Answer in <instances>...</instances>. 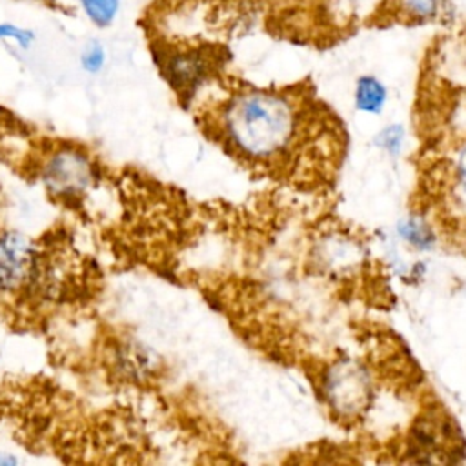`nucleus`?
<instances>
[{"instance_id": "nucleus-11", "label": "nucleus", "mask_w": 466, "mask_h": 466, "mask_svg": "<svg viewBox=\"0 0 466 466\" xmlns=\"http://www.w3.org/2000/svg\"><path fill=\"white\" fill-rule=\"evenodd\" d=\"M459 177H461V184L466 191V149L462 151V155L459 158Z\"/></svg>"}, {"instance_id": "nucleus-3", "label": "nucleus", "mask_w": 466, "mask_h": 466, "mask_svg": "<svg viewBox=\"0 0 466 466\" xmlns=\"http://www.w3.org/2000/svg\"><path fill=\"white\" fill-rule=\"evenodd\" d=\"M38 271V251L20 233H0V295H13L31 284Z\"/></svg>"}, {"instance_id": "nucleus-5", "label": "nucleus", "mask_w": 466, "mask_h": 466, "mask_svg": "<svg viewBox=\"0 0 466 466\" xmlns=\"http://www.w3.org/2000/svg\"><path fill=\"white\" fill-rule=\"evenodd\" d=\"M391 11L410 24H437L453 15L451 0H391Z\"/></svg>"}, {"instance_id": "nucleus-9", "label": "nucleus", "mask_w": 466, "mask_h": 466, "mask_svg": "<svg viewBox=\"0 0 466 466\" xmlns=\"http://www.w3.org/2000/svg\"><path fill=\"white\" fill-rule=\"evenodd\" d=\"M0 40H9L18 44L20 47H29L35 40V35L29 29H24L20 25L9 24V22H0Z\"/></svg>"}, {"instance_id": "nucleus-2", "label": "nucleus", "mask_w": 466, "mask_h": 466, "mask_svg": "<svg viewBox=\"0 0 466 466\" xmlns=\"http://www.w3.org/2000/svg\"><path fill=\"white\" fill-rule=\"evenodd\" d=\"M96 177L95 160L78 146H56L40 166L44 187L62 202H75L84 197L93 187Z\"/></svg>"}, {"instance_id": "nucleus-10", "label": "nucleus", "mask_w": 466, "mask_h": 466, "mask_svg": "<svg viewBox=\"0 0 466 466\" xmlns=\"http://www.w3.org/2000/svg\"><path fill=\"white\" fill-rule=\"evenodd\" d=\"M400 144H402V129L397 126H391L379 135V146H382L386 151L397 153L400 149Z\"/></svg>"}, {"instance_id": "nucleus-7", "label": "nucleus", "mask_w": 466, "mask_h": 466, "mask_svg": "<svg viewBox=\"0 0 466 466\" xmlns=\"http://www.w3.org/2000/svg\"><path fill=\"white\" fill-rule=\"evenodd\" d=\"M87 20L96 27H107L118 15L120 0H78Z\"/></svg>"}, {"instance_id": "nucleus-12", "label": "nucleus", "mask_w": 466, "mask_h": 466, "mask_svg": "<svg viewBox=\"0 0 466 466\" xmlns=\"http://www.w3.org/2000/svg\"><path fill=\"white\" fill-rule=\"evenodd\" d=\"M16 462L13 457H5V455H0V464H13Z\"/></svg>"}, {"instance_id": "nucleus-1", "label": "nucleus", "mask_w": 466, "mask_h": 466, "mask_svg": "<svg viewBox=\"0 0 466 466\" xmlns=\"http://www.w3.org/2000/svg\"><path fill=\"white\" fill-rule=\"evenodd\" d=\"M224 135L240 155L251 160L280 157L295 138V107L280 93L246 89L233 95L222 113Z\"/></svg>"}, {"instance_id": "nucleus-6", "label": "nucleus", "mask_w": 466, "mask_h": 466, "mask_svg": "<svg viewBox=\"0 0 466 466\" xmlns=\"http://www.w3.org/2000/svg\"><path fill=\"white\" fill-rule=\"evenodd\" d=\"M386 87L373 75H362L355 84V106L366 113H379L386 102Z\"/></svg>"}, {"instance_id": "nucleus-4", "label": "nucleus", "mask_w": 466, "mask_h": 466, "mask_svg": "<svg viewBox=\"0 0 466 466\" xmlns=\"http://www.w3.org/2000/svg\"><path fill=\"white\" fill-rule=\"evenodd\" d=\"M211 56L202 49H164L160 69L180 95L195 93L211 73Z\"/></svg>"}, {"instance_id": "nucleus-8", "label": "nucleus", "mask_w": 466, "mask_h": 466, "mask_svg": "<svg viewBox=\"0 0 466 466\" xmlns=\"http://www.w3.org/2000/svg\"><path fill=\"white\" fill-rule=\"evenodd\" d=\"M106 64V49L98 42H91L89 46L84 47L80 55V66L87 73H98Z\"/></svg>"}]
</instances>
